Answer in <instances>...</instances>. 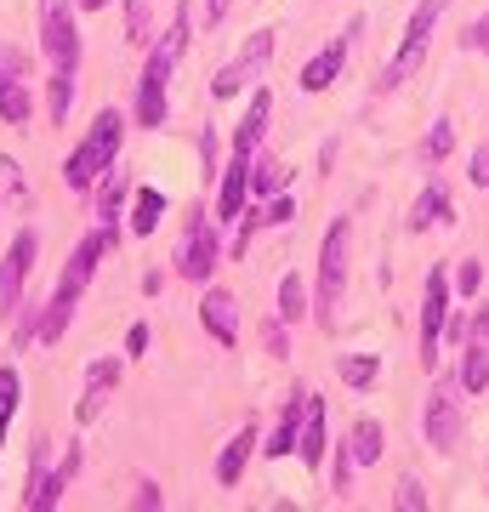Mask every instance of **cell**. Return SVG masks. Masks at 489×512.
<instances>
[{
	"label": "cell",
	"mask_w": 489,
	"mask_h": 512,
	"mask_svg": "<svg viewBox=\"0 0 489 512\" xmlns=\"http://www.w3.org/2000/svg\"><path fill=\"white\" fill-rule=\"evenodd\" d=\"M120 143H126V114H120V109H103L97 120H91V131L80 137V148L63 160V183H69L74 194H91V188H97V183L114 171V160H120Z\"/></svg>",
	"instance_id": "6da1fadb"
},
{
	"label": "cell",
	"mask_w": 489,
	"mask_h": 512,
	"mask_svg": "<svg viewBox=\"0 0 489 512\" xmlns=\"http://www.w3.org/2000/svg\"><path fill=\"white\" fill-rule=\"evenodd\" d=\"M182 46H188V6H177V18H171V35L148 52L143 63V86H137V126H165V86H171V69H177Z\"/></svg>",
	"instance_id": "7a4b0ae2"
},
{
	"label": "cell",
	"mask_w": 489,
	"mask_h": 512,
	"mask_svg": "<svg viewBox=\"0 0 489 512\" xmlns=\"http://www.w3.org/2000/svg\"><path fill=\"white\" fill-rule=\"evenodd\" d=\"M444 12H450V0H416V12H410V23H404V40L399 52L387 57V69H381V92H399L404 80L427 63V52H433V35L438 23H444Z\"/></svg>",
	"instance_id": "3957f363"
},
{
	"label": "cell",
	"mask_w": 489,
	"mask_h": 512,
	"mask_svg": "<svg viewBox=\"0 0 489 512\" xmlns=\"http://www.w3.org/2000/svg\"><path fill=\"white\" fill-rule=\"evenodd\" d=\"M347 245H353V217H336L325 228V245H319V296H313V319L325 330H336V308H342Z\"/></svg>",
	"instance_id": "277c9868"
},
{
	"label": "cell",
	"mask_w": 489,
	"mask_h": 512,
	"mask_svg": "<svg viewBox=\"0 0 489 512\" xmlns=\"http://www.w3.org/2000/svg\"><path fill=\"white\" fill-rule=\"evenodd\" d=\"M222 222H211L205 211L188 217V234H182V251H177V274L194 279V285H211L217 279V262H222V239H217Z\"/></svg>",
	"instance_id": "5b68a950"
},
{
	"label": "cell",
	"mask_w": 489,
	"mask_h": 512,
	"mask_svg": "<svg viewBox=\"0 0 489 512\" xmlns=\"http://www.w3.org/2000/svg\"><path fill=\"white\" fill-rule=\"evenodd\" d=\"M455 279L444 268L427 274V296H421V370H438V348H444V325H450Z\"/></svg>",
	"instance_id": "8992f818"
},
{
	"label": "cell",
	"mask_w": 489,
	"mask_h": 512,
	"mask_svg": "<svg viewBox=\"0 0 489 512\" xmlns=\"http://www.w3.org/2000/svg\"><path fill=\"white\" fill-rule=\"evenodd\" d=\"M455 387L461 376H444V382L427 393V410H421V427H427V444H433L438 456H450L455 444H461V399H455Z\"/></svg>",
	"instance_id": "52a82bcc"
},
{
	"label": "cell",
	"mask_w": 489,
	"mask_h": 512,
	"mask_svg": "<svg viewBox=\"0 0 489 512\" xmlns=\"http://www.w3.org/2000/svg\"><path fill=\"white\" fill-rule=\"evenodd\" d=\"M40 52L52 57V69H80V35H74L69 0H40Z\"/></svg>",
	"instance_id": "ba28073f"
},
{
	"label": "cell",
	"mask_w": 489,
	"mask_h": 512,
	"mask_svg": "<svg viewBox=\"0 0 489 512\" xmlns=\"http://www.w3.org/2000/svg\"><path fill=\"white\" fill-rule=\"evenodd\" d=\"M109 245H114V239L103 234V228H91V234L74 245L69 262H63V279H57V291H52L57 302H69V308L80 302V291L91 285V274H97V262H103V251H109Z\"/></svg>",
	"instance_id": "9c48e42d"
},
{
	"label": "cell",
	"mask_w": 489,
	"mask_h": 512,
	"mask_svg": "<svg viewBox=\"0 0 489 512\" xmlns=\"http://www.w3.org/2000/svg\"><path fill=\"white\" fill-rule=\"evenodd\" d=\"M35 256H40V234H35V228H23V234L12 239L6 262H0V313H18L23 308V285H29Z\"/></svg>",
	"instance_id": "30bf717a"
},
{
	"label": "cell",
	"mask_w": 489,
	"mask_h": 512,
	"mask_svg": "<svg viewBox=\"0 0 489 512\" xmlns=\"http://www.w3.org/2000/svg\"><path fill=\"white\" fill-rule=\"evenodd\" d=\"M120 376H126V359H114V353H109V359H91L86 387H80V399H74V421H80V427L109 410V393L120 387Z\"/></svg>",
	"instance_id": "8fae6325"
},
{
	"label": "cell",
	"mask_w": 489,
	"mask_h": 512,
	"mask_svg": "<svg viewBox=\"0 0 489 512\" xmlns=\"http://www.w3.org/2000/svg\"><path fill=\"white\" fill-rule=\"evenodd\" d=\"M353 35H359V18L347 23L342 35H336V40L325 46V52H313L308 63H302V92H330V80L342 74L347 52H353Z\"/></svg>",
	"instance_id": "7c38bea8"
},
{
	"label": "cell",
	"mask_w": 489,
	"mask_h": 512,
	"mask_svg": "<svg viewBox=\"0 0 489 512\" xmlns=\"http://www.w3.org/2000/svg\"><path fill=\"white\" fill-rule=\"evenodd\" d=\"M200 325L217 336V348H239V302L228 291H205L200 296Z\"/></svg>",
	"instance_id": "4fadbf2b"
},
{
	"label": "cell",
	"mask_w": 489,
	"mask_h": 512,
	"mask_svg": "<svg viewBox=\"0 0 489 512\" xmlns=\"http://www.w3.org/2000/svg\"><path fill=\"white\" fill-rule=\"evenodd\" d=\"M302 416H308V387H296L285 399V410H279V427L268 433V444H262V456L279 461V456H296V433H302Z\"/></svg>",
	"instance_id": "5bb4252c"
},
{
	"label": "cell",
	"mask_w": 489,
	"mask_h": 512,
	"mask_svg": "<svg viewBox=\"0 0 489 512\" xmlns=\"http://www.w3.org/2000/svg\"><path fill=\"white\" fill-rule=\"evenodd\" d=\"M450 217H455L450 188H444V183H427V188H421V200L410 205L404 228H410V234H427V228H438V222H450Z\"/></svg>",
	"instance_id": "9a60e30c"
},
{
	"label": "cell",
	"mask_w": 489,
	"mask_h": 512,
	"mask_svg": "<svg viewBox=\"0 0 489 512\" xmlns=\"http://www.w3.org/2000/svg\"><path fill=\"white\" fill-rule=\"evenodd\" d=\"M268 114H273V92L268 86H256L251 109H245V120H239V131H234V154L256 160V143H262V131H268Z\"/></svg>",
	"instance_id": "2e32d148"
},
{
	"label": "cell",
	"mask_w": 489,
	"mask_h": 512,
	"mask_svg": "<svg viewBox=\"0 0 489 512\" xmlns=\"http://www.w3.org/2000/svg\"><path fill=\"white\" fill-rule=\"evenodd\" d=\"M245 194H251V160L234 154L228 171H222V188H217V222H234L239 205H245Z\"/></svg>",
	"instance_id": "e0dca14e"
},
{
	"label": "cell",
	"mask_w": 489,
	"mask_h": 512,
	"mask_svg": "<svg viewBox=\"0 0 489 512\" xmlns=\"http://www.w3.org/2000/svg\"><path fill=\"white\" fill-rule=\"evenodd\" d=\"M325 399L319 393H308V416H302V433H296V456L308 461V473L325 461Z\"/></svg>",
	"instance_id": "ac0fdd59"
},
{
	"label": "cell",
	"mask_w": 489,
	"mask_h": 512,
	"mask_svg": "<svg viewBox=\"0 0 489 512\" xmlns=\"http://www.w3.org/2000/svg\"><path fill=\"white\" fill-rule=\"evenodd\" d=\"M251 450H256V433H251V427H239L234 439L222 444V456H217V484H222V490H234V484H239V473H245Z\"/></svg>",
	"instance_id": "d6986e66"
},
{
	"label": "cell",
	"mask_w": 489,
	"mask_h": 512,
	"mask_svg": "<svg viewBox=\"0 0 489 512\" xmlns=\"http://www.w3.org/2000/svg\"><path fill=\"white\" fill-rule=\"evenodd\" d=\"M120 205H126V171H109L103 188H97V217H103V234L120 245Z\"/></svg>",
	"instance_id": "ffe728a7"
},
{
	"label": "cell",
	"mask_w": 489,
	"mask_h": 512,
	"mask_svg": "<svg viewBox=\"0 0 489 512\" xmlns=\"http://www.w3.org/2000/svg\"><path fill=\"white\" fill-rule=\"evenodd\" d=\"M381 444H387L381 421L359 416L353 427H347V450H353V461H359V467H376V461H381Z\"/></svg>",
	"instance_id": "44dd1931"
},
{
	"label": "cell",
	"mask_w": 489,
	"mask_h": 512,
	"mask_svg": "<svg viewBox=\"0 0 489 512\" xmlns=\"http://www.w3.org/2000/svg\"><path fill=\"white\" fill-rule=\"evenodd\" d=\"M160 217H165V194H160V188H137V205H131V234L148 239L154 228H160Z\"/></svg>",
	"instance_id": "7402d4cb"
},
{
	"label": "cell",
	"mask_w": 489,
	"mask_h": 512,
	"mask_svg": "<svg viewBox=\"0 0 489 512\" xmlns=\"http://www.w3.org/2000/svg\"><path fill=\"white\" fill-rule=\"evenodd\" d=\"M461 387L467 393H489V342H467L461 348Z\"/></svg>",
	"instance_id": "603a6c76"
},
{
	"label": "cell",
	"mask_w": 489,
	"mask_h": 512,
	"mask_svg": "<svg viewBox=\"0 0 489 512\" xmlns=\"http://www.w3.org/2000/svg\"><path fill=\"white\" fill-rule=\"evenodd\" d=\"M279 319H285V325H302V319H308V285H302V274L279 279Z\"/></svg>",
	"instance_id": "cb8c5ba5"
},
{
	"label": "cell",
	"mask_w": 489,
	"mask_h": 512,
	"mask_svg": "<svg viewBox=\"0 0 489 512\" xmlns=\"http://www.w3.org/2000/svg\"><path fill=\"white\" fill-rule=\"evenodd\" d=\"M69 103H74V69H52V80H46V114H52V126L69 120Z\"/></svg>",
	"instance_id": "d4e9b609"
},
{
	"label": "cell",
	"mask_w": 489,
	"mask_h": 512,
	"mask_svg": "<svg viewBox=\"0 0 489 512\" xmlns=\"http://www.w3.org/2000/svg\"><path fill=\"white\" fill-rule=\"evenodd\" d=\"M376 353H342V359H336V376H342L347 387H370L376 382Z\"/></svg>",
	"instance_id": "484cf974"
},
{
	"label": "cell",
	"mask_w": 489,
	"mask_h": 512,
	"mask_svg": "<svg viewBox=\"0 0 489 512\" xmlns=\"http://www.w3.org/2000/svg\"><path fill=\"white\" fill-rule=\"evenodd\" d=\"M29 109H35V97H29V86H23V80L0 86V120H6V126H23V120H29Z\"/></svg>",
	"instance_id": "4316f807"
},
{
	"label": "cell",
	"mask_w": 489,
	"mask_h": 512,
	"mask_svg": "<svg viewBox=\"0 0 489 512\" xmlns=\"http://www.w3.org/2000/svg\"><path fill=\"white\" fill-rule=\"evenodd\" d=\"M126 40L131 46L154 40V0H126Z\"/></svg>",
	"instance_id": "83f0119b"
},
{
	"label": "cell",
	"mask_w": 489,
	"mask_h": 512,
	"mask_svg": "<svg viewBox=\"0 0 489 512\" xmlns=\"http://www.w3.org/2000/svg\"><path fill=\"white\" fill-rule=\"evenodd\" d=\"M245 86H251V69H245V63H228V69H217V74H211V97H217V103L239 97Z\"/></svg>",
	"instance_id": "f1b7e54d"
},
{
	"label": "cell",
	"mask_w": 489,
	"mask_h": 512,
	"mask_svg": "<svg viewBox=\"0 0 489 512\" xmlns=\"http://www.w3.org/2000/svg\"><path fill=\"white\" fill-rule=\"evenodd\" d=\"M450 148H455V126L450 120H433V131L421 137V165H438Z\"/></svg>",
	"instance_id": "f546056e"
},
{
	"label": "cell",
	"mask_w": 489,
	"mask_h": 512,
	"mask_svg": "<svg viewBox=\"0 0 489 512\" xmlns=\"http://www.w3.org/2000/svg\"><path fill=\"white\" fill-rule=\"evenodd\" d=\"M285 183H290V171H285V165H273V160L256 165V160H251V194H256V200H262V194H279Z\"/></svg>",
	"instance_id": "4dcf8cb0"
},
{
	"label": "cell",
	"mask_w": 489,
	"mask_h": 512,
	"mask_svg": "<svg viewBox=\"0 0 489 512\" xmlns=\"http://www.w3.org/2000/svg\"><path fill=\"white\" fill-rule=\"evenodd\" d=\"M18 393H23L18 370L0 365V444H6V421H12V410H18Z\"/></svg>",
	"instance_id": "1f68e13d"
},
{
	"label": "cell",
	"mask_w": 489,
	"mask_h": 512,
	"mask_svg": "<svg viewBox=\"0 0 489 512\" xmlns=\"http://www.w3.org/2000/svg\"><path fill=\"white\" fill-rule=\"evenodd\" d=\"M12 200H29V188H23V171H18V160L12 154H0V205H12Z\"/></svg>",
	"instance_id": "d6a6232c"
},
{
	"label": "cell",
	"mask_w": 489,
	"mask_h": 512,
	"mask_svg": "<svg viewBox=\"0 0 489 512\" xmlns=\"http://www.w3.org/2000/svg\"><path fill=\"white\" fill-rule=\"evenodd\" d=\"M239 63L251 69V80H256L262 69H268V63H273V29H262V35H251V46H245V57H239Z\"/></svg>",
	"instance_id": "836d02e7"
},
{
	"label": "cell",
	"mask_w": 489,
	"mask_h": 512,
	"mask_svg": "<svg viewBox=\"0 0 489 512\" xmlns=\"http://www.w3.org/2000/svg\"><path fill=\"white\" fill-rule=\"evenodd\" d=\"M353 473H359V461L347 450V439L336 444V495H353Z\"/></svg>",
	"instance_id": "e575fe53"
},
{
	"label": "cell",
	"mask_w": 489,
	"mask_h": 512,
	"mask_svg": "<svg viewBox=\"0 0 489 512\" xmlns=\"http://www.w3.org/2000/svg\"><path fill=\"white\" fill-rule=\"evenodd\" d=\"M393 507H404V512H421V507H427V490H421V478H399V490H393Z\"/></svg>",
	"instance_id": "d590c367"
},
{
	"label": "cell",
	"mask_w": 489,
	"mask_h": 512,
	"mask_svg": "<svg viewBox=\"0 0 489 512\" xmlns=\"http://www.w3.org/2000/svg\"><path fill=\"white\" fill-rule=\"evenodd\" d=\"M23 74H29V57H23L18 46H0V86H12Z\"/></svg>",
	"instance_id": "8d00e7d4"
},
{
	"label": "cell",
	"mask_w": 489,
	"mask_h": 512,
	"mask_svg": "<svg viewBox=\"0 0 489 512\" xmlns=\"http://www.w3.org/2000/svg\"><path fill=\"white\" fill-rule=\"evenodd\" d=\"M455 291H461V296H478V291H484V262H472V256H467V262L455 268Z\"/></svg>",
	"instance_id": "74e56055"
},
{
	"label": "cell",
	"mask_w": 489,
	"mask_h": 512,
	"mask_svg": "<svg viewBox=\"0 0 489 512\" xmlns=\"http://www.w3.org/2000/svg\"><path fill=\"white\" fill-rule=\"evenodd\" d=\"M40 313H46V302H23V319H18V342L23 348L40 336Z\"/></svg>",
	"instance_id": "f35d334b"
},
{
	"label": "cell",
	"mask_w": 489,
	"mask_h": 512,
	"mask_svg": "<svg viewBox=\"0 0 489 512\" xmlns=\"http://www.w3.org/2000/svg\"><path fill=\"white\" fill-rule=\"evenodd\" d=\"M467 177H472V188H484V194H489V137L472 148V171H467Z\"/></svg>",
	"instance_id": "ab89813d"
},
{
	"label": "cell",
	"mask_w": 489,
	"mask_h": 512,
	"mask_svg": "<svg viewBox=\"0 0 489 512\" xmlns=\"http://www.w3.org/2000/svg\"><path fill=\"white\" fill-rule=\"evenodd\" d=\"M290 217H296V205H290V200H268V211H262V228H285Z\"/></svg>",
	"instance_id": "60d3db41"
},
{
	"label": "cell",
	"mask_w": 489,
	"mask_h": 512,
	"mask_svg": "<svg viewBox=\"0 0 489 512\" xmlns=\"http://www.w3.org/2000/svg\"><path fill=\"white\" fill-rule=\"evenodd\" d=\"M461 46H467V52H489V18L472 23L467 35H461Z\"/></svg>",
	"instance_id": "b9f144b4"
},
{
	"label": "cell",
	"mask_w": 489,
	"mask_h": 512,
	"mask_svg": "<svg viewBox=\"0 0 489 512\" xmlns=\"http://www.w3.org/2000/svg\"><path fill=\"white\" fill-rule=\"evenodd\" d=\"M137 507H165V495H160V484H154V478H143V484H137Z\"/></svg>",
	"instance_id": "7bdbcfd3"
},
{
	"label": "cell",
	"mask_w": 489,
	"mask_h": 512,
	"mask_svg": "<svg viewBox=\"0 0 489 512\" xmlns=\"http://www.w3.org/2000/svg\"><path fill=\"white\" fill-rule=\"evenodd\" d=\"M467 342H489V308H478V313H472V325H467ZM467 342H461V348H467Z\"/></svg>",
	"instance_id": "ee69618b"
},
{
	"label": "cell",
	"mask_w": 489,
	"mask_h": 512,
	"mask_svg": "<svg viewBox=\"0 0 489 512\" xmlns=\"http://www.w3.org/2000/svg\"><path fill=\"white\" fill-rule=\"evenodd\" d=\"M262 336H268V348H273V359H285V353H290V348H285V319H273V325L262 330Z\"/></svg>",
	"instance_id": "f6af8a7d"
},
{
	"label": "cell",
	"mask_w": 489,
	"mask_h": 512,
	"mask_svg": "<svg viewBox=\"0 0 489 512\" xmlns=\"http://www.w3.org/2000/svg\"><path fill=\"white\" fill-rule=\"evenodd\" d=\"M148 348V325H131V336H126V353H131V359H137V353H143Z\"/></svg>",
	"instance_id": "bcb514c9"
},
{
	"label": "cell",
	"mask_w": 489,
	"mask_h": 512,
	"mask_svg": "<svg viewBox=\"0 0 489 512\" xmlns=\"http://www.w3.org/2000/svg\"><path fill=\"white\" fill-rule=\"evenodd\" d=\"M205 18H211V29H217V23L228 18V0H205Z\"/></svg>",
	"instance_id": "7dc6e473"
},
{
	"label": "cell",
	"mask_w": 489,
	"mask_h": 512,
	"mask_svg": "<svg viewBox=\"0 0 489 512\" xmlns=\"http://www.w3.org/2000/svg\"><path fill=\"white\" fill-rule=\"evenodd\" d=\"M74 6H80V12H103V6H109V0H74Z\"/></svg>",
	"instance_id": "c3c4849f"
}]
</instances>
